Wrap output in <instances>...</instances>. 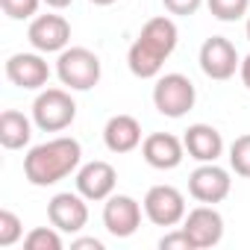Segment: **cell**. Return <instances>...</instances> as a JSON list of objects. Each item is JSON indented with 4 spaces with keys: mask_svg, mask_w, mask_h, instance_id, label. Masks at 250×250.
Instances as JSON below:
<instances>
[{
    "mask_svg": "<svg viewBox=\"0 0 250 250\" xmlns=\"http://www.w3.org/2000/svg\"><path fill=\"white\" fill-rule=\"evenodd\" d=\"M183 229H186V235L191 238L194 250L215 247V244L224 238V215H221L212 203H203V206L186 212Z\"/></svg>",
    "mask_w": 250,
    "mask_h": 250,
    "instance_id": "10",
    "label": "cell"
},
{
    "mask_svg": "<svg viewBox=\"0 0 250 250\" xmlns=\"http://www.w3.org/2000/svg\"><path fill=\"white\" fill-rule=\"evenodd\" d=\"M24 235V224L15 212L0 209V247H12Z\"/></svg>",
    "mask_w": 250,
    "mask_h": 250,
    "instance_id": "22",
    "label": "cell"
},
{
    "mask_svg": "<svg viewBox=\"0 0 250 250\" xmlns=\"http://www.w3.org/2000/svg\"><path fill=\"white\" fill-rule=\"evenodd\" d=\"M39 3L42 0H0V6H3L6 18L12 21H27L39 12Z\"/></svg>",
    "mask_w": 250,
    "mask_h": 250,
    "instance_id": "23",
    "label": "cell"
},
{
    "mask_svg": "<svg viewBox=\"0 0 250 250\" xmlns=\"http://www.w3.org/2000/svg\"><path fill=\"white\" fill-rule=\"evenodd\" d=\"M145 215L156 227H177L186 218V197L174 186H153L145 194Z\"/></svg>",
    "mask_w": 250,
    "mask_h": 250,
    "instance_id": "9",
    "label": "cell"
},
{
    "mask_svg": "<svg viewBox=\"0 0 250 250\" xmlns=\"http://www.w3.org/2000/svg\"><path fill=\"white\" fill-rule=\"evenodd\" d=\"M103 145L112 153H130L142 145V124L133 115H112L103 127Z\"/></svg>",
    "mask_w": 250,
    "mask_h": 250,
    "instance_id": "16",
    "label": "cell"
},
{
    "mask_svg": "<svg viewBox=\"0 0 250 250\" xmlns=\"http://www.w3.org/2000/svg\"><path fill=\"white\" fill-rule=\"evenodd\" d=\"M6 80L18 88H44L50 80V65L42 59V53H15L6 59Z\"/></svg>",
    "mask_w": 250,
    "mask_h": 250,
    "instance_id": "13",
    "label": "cell"
},
{
    "mask_svg": "<svg viewBox=\"0 0 250 250\" xmlns=\"http://www.w3.org/2000/svg\"><path fill=\"white\" fill-rule=\"evenodd\" d=\"M142 156L156 171H174L186 156V145L171 133H150L142 142Z\"/></svg>",
    "mask_w": 250,
    "mask_h": 250,
    "instance_id": "15",
    "label": "cell"
},
{
    "mask_svg": "<svg viewBox=\"0 0 250 250\" xmlns=\"http://www.w3.org/2000/svg\"><path fill=\"white\" fill-rule=\"evenodd\" d=\"M115 186H118V171L103 159H94V162L77 168V191L85 200H106V197H112Z\"/></svg>",
    "mask_w": 250,
    "mask_h": 250,
    "instance_id": "14",
    "label": "cell"
},
{
    "mask_svg": "<svg viewBox=\"0 0 250 250\" xmlns=\"http://www.w3.org/2000/svg\"><path fill=\"white\" fill-rule=\"evenodd\" d=\"M238 68H241V59L229 39L212 36L200 44V71L209 80H229V77H235Z\"/></svg>",
    "mask_w": 250,
    "mask_h": 250,
    "instance_id": "7",
    "label": "cell"
},
{
    "mask_svg": "<svg viewBox=\"0 0 250 250\" xmlns=\"http://www.w3.org/2000/svg\"><path fill=\"white\" fill-rule=\"evenodd\" d=\"M27 39L39 53H62L71 42V24L62 15H39L33 18Z\"/></svg>",
    "mask_w": 250,
    "mask_h": 250,
    "instance_id": "12",
    "label": "cell"
},
{
    "mask_svg": "<svg viewBox=\"0 0 250 250\" xmlns=\"http://www.w3.org/2000/svg\"><path fill=\"white\" fill-rule=\"evenodd\" d=\"M247 42H250V15H247Z\"/></svg>",
    "mask_w": 250,
    "mask_h": 250,
    "instance_id": "30",
    "label": "cell"
},
{
    "mask_svg": "<svg viewBox=\"0 0 250 250\" xmlns=\"http://www.w3.org/2000/svg\"><path fill=\"white\" fill-rule=\"evenodd\" d=\"M27 250H62V235L56 227H36L24 238Z\"/></svg>",
    "mask_w": 250,
    "mask_h": 250,
    "instance_id": "19",
    "label": "cell"
},
{
    "mask_svg": "<svg viewBox=\"0 0 250 250\" xmlns=\"http://www.w3.org/2000/svg\"><path fill=\"white\" fill-rule=\"evenodd\" d=\"M229 188H232V180H229V171L221 168L218 162H200V168L191 171L188 177V194L197 200V203H221L229 197Z\"/></svg>",
    "mask_w": 250,
    "mask_h": 250,
    "instance_id": "6",
    "label": "cell"
},
{
    "mask_svg": "<svg viewBox=\"0 0 250 250\" xmlns=\"http://www.w3.org/2000/svg\"><path fill=\"white\" fill-rule=\"evenodd\" d=\"M177 42H180V30H177V24L168 15L150 18L142 27L139 39L127 50V65H130L133 77H139V80L159 77L165 59L177 50Z\"/></svg>",
    "mask_w": 250,
    "mask_h": 250,
    "instance_id": "1",
    "label": "cell"
},
{
    "mask_svg": "<svg viewBox=\"0 0 250 250\" xmlns=\"http://www.w3.org/2000/svg\"><path fill=\"white\" fill-rule=\"evenodd\" d=\"M194 100H197V91L186 74H165L153 85V106L165 118H183L186 112L194 109Z\"/></svg>",
    "mask_w": 250,
    "mask_h": 250,
    "instance_id": "5",
    "label": "cell"
},
{
    "mask_svg": "<svg viewBox=\"0 0 250 250\" xmlns=\"http://www.w3.org/2000/svg\"><path fill=\"white\" fill-rule=\"evenodd\" d=\"M159 250H194V244H191V238L186 235V229L180 227V229L165 232V235L159 238Z\"/></svg>",
    "mask_w": 250,
    "mask_h": 250,
    "instance_id": "24",
    "label": "cell"
},
{
    "mask_svg": "<svg viewBox=\"0 0 250 250\" xmlns=\"http://www.w3.org/2000/svg\"><path fill=\"white\" fill-rule=\"evenodd\" d=\"M56 74L71 91H88L100 83V59L88 47H65L56 59Z\"/></svg>",
    "mask_w": 250,
    "mask_h": 250,
    "instance_id": "4",
    "label": "cell"
},
{
    "mask_svg": "<svg viewBox=\"0 0 250 250\" xmlns=\"http://www.w3.org/2000/svg\"><path fill=\"white\" fill-rule=\"evenodd\" d=\"M238 74H241V83L250 88V56H244V59H241V68H238Z\"/></svg>",
    "mask_w": 250,
    "mask_h": 250,
    "instance_id": "27",
    "label": "cell"
},
{
    "mask_svg": "<svg viewBox=\"0 0 250 250\" xmlns=\"http://www.w3.org/2000/svg\"><path fill=\"white\" fill-rule=\"evenodd\" d=\"M186 153L197 162H218V156L224 153V139L212 124H191L183 136Z\"/></svg>",
    "mask_w": 250,
    "mask_h": 250,
    "instance_id": "17",
    "label": "cell"
},
{
    "mask_svg": "<svg viewBox=\"0 0 250 250\" xmlns=\"http://www.w3.org/2000/svg\"><path fill=\"white\" fill-rule=\"evenodd\" d=\"M229 168L238 177H247L250 180V133L247 136H238L229 145Z\"/></svg>",
    "mask_w": 250,
    "mask_h": 250,
    "instance_id": "21",
    "label": "cell"
},
{
    "mask_svg": "<svg viewBox=\"0 0 250 250\" xmlns=\"http://www.w3.org/2000/svg\"><path fill=\"white\" fill-rule=\"evenodd\" d=\"M83 162V147L77 139L71 136H59V139H50L44 145H36L27 156H24V177L39 186V188H47V186H56L59 180L71 177Z\"/></svg>",
    "mask_w": 250,
    "mask_h": 250,
    "instance_id": "2",
    "label": "cell"
},
{
    "mask_svg": "<svg viewBox=\"0 0 250 250\" xmlns=\"http://www.w3.org/2000/svg\"><path fill=\"white\" fill-rule=\"evenodd\" d=\"M47 221L59 229V232H83V227L88 224V206L85 197L80 191H59L50 197L47 203Z\"/></svg>",
    "mask_w": 250,
    "mask_h": 250,
    "instance_id": "11",
    "label": "cell"
},
{
    "mask_svg": "<svg viewBox=\"0 0 250 250\" xmlns=\"http://www.w3.org/2000/svg\"><path fill=\"white\" fill-rule=\"evenodd\" d=\"M142 206L130 194H112L103 203V227L115 238H130L142 227Z\"/></svg>",
    "mask_w": 250,
    "mask_h": 250,
    "instance_id": "8",
    "label": "cell"
},
{
    "mask_svg": "<svg viewBox=\"0 0 250 250\" xmlns=\"http://www.w3.org/2000/svg\"><path fill=\"white\" fill-rule=\"evenodd\" d=\"M209 12L218 18V21H238L250 12V0H206Z\"/></svg>",
    "mask_w": 250,
    "mask_h": 250,
    "instance_id": "20",
    "label": "cell"
},
{
    "mask_svg": "<svg viewBox=\"0 0 250 250\" xmlns=\"http://www.w3.org/2000/svg\"><path fill=\"white\" fill-rule=\"evenodd\" d=\"M77 118V103L65 88H44L33 100V121L44 133H62Z\"/></svg>",
    "mask_w": 250,
    "mask_h": 250,
    "instance_id": "3",
    "label": "cell"
},
{
    "mask_svg": "<svg viewBox=\"0 0 250 250\" xmlns=\"http://www.w3.org/2000/svg\"><path fill=\"white\" fill-rule=\"evenodd\" d=\"M162 3H165V9H168L171 15L188 18V15H194V12L200 9V3H203V0H162Z\"/></svg>",
    "mask_w": 250,
    "mask_h": 250,
    "instance_id": "25",
    "label": "cell"
},
{
    "mask_svg": "<svg viewBox=\"0 0 250 250\" xmlns=\"http://www.w3.org/2000/svg\"><path fill=\"white\" fill-rule=\"evenodd\" d=\"M71 247L74 250H103V241L100 238H74Z\"/></svg>",
    "mask_w": 250,
    "mask_h": 250,
    "instance_id": "26",
    "label": "cell"
},
{
    "mask_svg": "<svg viewBox=\"0 0 250 250\" xmlns=\"http://www.w3.org/2000/svg\"><path fill=\"white\" fill-rule=\"evenodd\" d=\"M44 3L50 6V9H65V6H71L74 0H44Z\"/></svg>",
    "mask_w": 250,
    "mask_h": 250,
    "instance_id": "28",
    "label": "cell"
},
{
    "mask_svg": "<svg viewBox=\"0 0 250 250\" xmlns=\"http://www.w3.org/2000/svg\"><path fill=\"white\" fill-rule=\"evenodd\" d=\"M94 6H112V3H118V0H91Z\"/></svg>",
    "mask_w": 250,
    "mask_h": 250,
    "instance_id": "29",
    "label": "cell"
},
{
    "mask_svg": "<svg viewBox=\"0 0 250 250\" xmlns=\"http://www.w3.org/2000/svg\"><path fill=\"white\" fill-rule=\"evenodd\" d=\"M30 139H33V124L24 112L6 109L0 115V145L6 150H21L30 145Z\"/></svg>",
    "mask_w": 250,
    "mask_h": 250,
    "instance_id": "18",
    "label": "cell"
}]
</instances>
